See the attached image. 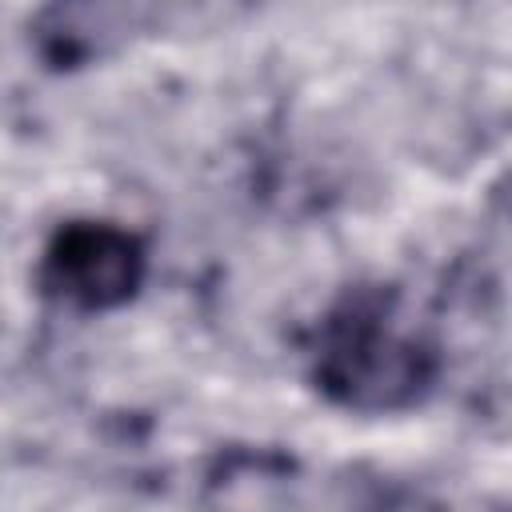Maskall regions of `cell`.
<instances>
[{
	"instance_id": "6da1fadb",
	"label": "cell",
	"mask_w": 512,
	"mask_h": 512,
	"mask_svg": "<svg viewBox=\"0 0 512 512\" xmlns=\"http://www.w3.org/2000/svg\"><path fill=\"white\" fill-rule=\"evenodd\" d=\"M308 384L340 412L400 416L440 388L444 352L396 284H348L304 340Z\"/></svg>"
},
{
	"instance_id": "7a4b0ae2",
	"label": "cell",
	"mask_w": 512,
	"mask_h": 512,
	"mask_svg": "<svg viewBox=\"0 0 512 512\" xmlns=\"http://www.w3.org/2000/svg\"><path fill=\"white\" fill-rule=\"evenodd\" d=\"M148 280V244L136 228L104 216H72L52 228L36 260V292L80 316L132 304Z\"/></svg>"
},
{
	"instance_id": "3957f363",
	"label": "cell",
	"mask_w": 512,
	"mask_h": 512,
	"mask_svg": "<svg viewBox=\"0 0 512 512\" xmlns=\"http://www.w3.org/2000/svg\"><path fill=\"white\" fill-rule=\"evenodd\" d=\"M152 12L156 0H40L28 20V48L40 68L68 76L132 44Z\"/></svg>"
}]
</instances>
